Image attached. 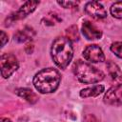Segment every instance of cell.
<instances>
[{"label": "cell", "mask_w": 122, "mask_h": 122, "mask_svg": "<svg viewBox=\"0 0 122 122\" xmlns=\"http://www.w3.org/2000/svg\"><path fill=\"white\" fill-rule=\"evenodd\" d=\"M18 69V61L13 54L3 53L0 57V70L4 78H9Z\"/></svg>", "instance_id": "cell-4"}, {"label": "cell", "mask_w": 122, "mask_h": 122, "mask_svg": "<svg viewBox=\"0 0 122 122\" xmlns=\"http://www.w3.org/2000/svg\"><path fill=\"white\" fill-rule=\"evenodd\" d=\"M83 56L87 61L92 63L103 62L105 60V55L103 51L97 45H89L83 51Z\"/></svg>", "instance_id": "cell-6"}, {"label": "cell", "mask_w": 122, "mask_h": 122, "mask_svg": "<svg viewBox=\"0 0 122 122\" xmlns=\"http://www.w3.org/2000/svg\"><path fill=\"white\" fill-rule=\"evenodd\" d=\"M60 6H62L65 9H71L75 8L78 5V2H72V1H58L57 2Z\"/></svg>", "instance_id": "cell-17"}, {"label": "cell", "mask_w": 122, "mask_h": 122, "mask_svg": "<svg viewBox=\"0 0 122 122\" xmlns=\"http://www.w3.org/2000/svg\"><path fill=\"white\" fill-rule=\"evenodd\" d=\"M111 51L119 58H122V42L112 43L111 46Z\"/></svg>", "instance_id": "cell-15"}, {"label": "cell", "mask_w": 122, "mask_h": 122, "mask_svg": "<svg viewBox=\"0 0 122 122\" xmlns=\"http://www.w3.org/2000/svg\"><path fill=\"white\" fill-rule=\"evenodd\" d=\"M1 122H11V121H10V119H9V118H2V119H1Z\"/></svg>", "instance_id": "cell-20"}, {"label": "cell", "mask_w": 122, "mask_h": 122, "mask_svg": "<svg viewBox=\"0 0 122 122\" xmlns=\"http://www.w3.org/2000/svg\"><path fill=\"white\" fill-rule=\"evenodd\" d=\"M73 72L77 79L85 84H93L104 79V73L100 70L81 60L74 63Z\"/></svg>", "instance_id": "cell-3"}, {"label": "cell", "mask_w": 122, "mask_h": 122, "mask_svg": "<svg viewBox=\"0 0 122 122\" xmlns=\"http://www.w3.org/2000/svg\"><path fill=\"white\" fill-rule=\"evenodd\" d=\"M104 102L112 106L122 105V84L110 88L104 94Z\"/></svg>", "instance_id": "cell-5"}, {"label": "cell", "mask_w": 122, "mask_h": 122, "mask_svg": "<svg viewBox=\"0 0 122 122\" xmlns=\"http://www.w3.org/2000/svg\"><path fill=\"white\" fill-rule=\"evenodd\" d=\"M39 1H27L15 13L14 15H12V20H17V19H22L24 17H26L28 14L31 13L36 7L38 6Z\"/></svg>", "instance_id": "cell-9"}, {"label": "cell", "mask_w": 122, "mask_h": 122, "mask_svg": "<svg viewBox=\"0 0 122 122\" xmlns=\"http://www.w3.org/2000/svg\"><path fill=\"white\" fill-rule=\"evenodd\" d=\"M107 69H108V71H109V75L111 76V78L114 81H120L122 79V72L119 69V67L112 62V61H109L107 63Z\"/></svg>", "instance_id": "cell-11"}, {"label": "cell", "mask_w": 122, "mask_h": 122, "mask_svg": "<svg viewBox=\"0 0 122 122\" xmlns=\"http://www.w3.org/2000/svg\"><path fill=\"white\" fill-rule=\"evenodd\" d=\"M9 38H8V35L5 33L4 30H1V47H4L5 44L8 42Z\"/></svg>", "instance_id": "cell-18"}, {"label": "cell", "mask_w": 122, "mask_h": 122, "mask_svg": "<svg viewBox=\"0 0 122 122\" xmlns=\"http://www.w3.org/2000/svg\"><path fill=\"white\" fill-rule=\"evenodd\" d=\"M111 14L115 18H122V1L115 2L111 6Z\"/></svg>", "instance_id": "cell-13"}, {"label": "cell", "mask_w": 122, "mask_h": 122, "mask_svg": "<svg viewBox=\"0 0 122 122\" xmlns=\"http://www.w3.org/2000/svg\"><path fill=\"white\" fill-rule=\"evenodd\" d=\"M85 11L94 19H102L107 16V10L97 1H91L85 5Z\"/></svg>", "instance_id": "cell-7"}, {"label": "cell", "mask_w": 122, "mask_h": 122, "mask_svg": "<svg viewBox=\"0 0 122 122\" xmlns=\"http://www.w3.org/2000/svg\"><path fill=\"white\" fill-rule=\"evenodd\" d=\"M82 32L84 36L88 40H95L99 39L102 36L101 30L95 27L92 22L90 21H84L82 25Z\"/></svg>", "instance_id": "cell-8"}, {"label": "cell", "mask_w": 122, "mask_h": 122, "mask_svg": "<svg viewBox=\"0 0 122 122\" xmlns=\"http://www.w3.org/2000/svg\"><path fill=\"white\" fill-rule=\"evenodd\" d=\"M16 94L23 97L26 101L33 104L37 101V96L36 94L31 91V90H29V89H17L15 91Z\"/></svg>", "instance_id": "cell-12"}, {"label": "cell", "mask_w": 122, "mask_h": 122, "mask_svg": "<svg viewBox=\"0 0 122 122\" xmlns=\"http://www.w3.org/2000/svg\"><path fill=\"white\" fill-rule=\"evenodd\" d=\"M85 122H99L93 115H88L85 118Z\"/></svg>", "instance_id": "cell-19"}, {"label": "cell", "mask_w": 122, "mask_h": 122, "mask_svg": "<svg viewBox=\"0 0 122 122\" xmlns=\"http://www.w3.org/2000/svg\"><path fill=\"white\" fill-rule=\"evenodd\" d=\"M105 88L103 85H94L92 87H89L86 89L81 90L80 92V96L83 98H87V97H94L99 95L100 93H102L104 92Z\"/></svg>", "instance_id": "cell-10"}, {"label": "cell", "mask_w": 122, "mask_h": 122, "mask_svg": "<svg viewBox=\"0 0 122 122\" xmlns=\"http://www.w3.org/2000/svg\"><path fill=\"white\" fill-rule=\"evenodd\" d=\"M61 81L59 71L53 68L43 69L33 77V86L41 93H51L56 91Z\"/></svg>", "instance_id": "cell-2"}, {"label": "cell", "mask_w": 122, "mask_h": 122, "mask_svg": "<svg viewBox=\"0 0 122 122\" xmlns=\"http://www.w3.org/2000/svg\"><path fill=\"white\" fill-rule=\"evenodd\" d=\"M51 58L60 69H66L73 56V48L71 41L68 37H57L51 49Z\"/></svg>", "instance_id": "cell-1"}, {"label": "cell", "mask_w": 122, "mask_h": 122, "mask_svg": "<svg viewBox=\"0 0 122 122\" xmlns=\"http://www.w3.org/2000/svg\"><path fill=\"white\" fill-rule=\"evenodd\" d=\"M67 33H68V38L71 40V39H74V40H77L79 38V35H78V30H77V27L75 26H71V28H69L67 30Z\"/></svg>", "instance_id": "cell-16"}, {"label": "cell", "mask_w": 122, "mask_h": 122, "mask_svg": "<svg viewBox=\"0 0 122 122\" xmlns=\"http://www.w3.org/2000/svg\"><path fill=\"white\" fill-rule=\"evenodd\" d=\"M30 32H31V30H30V29L28 30H19V31L15 34L14 39L17 40L18 42H24V41H26L27 39H29L30 37H31Z\"/></svg>", "instance_id": "cell-14"}]
</instances>
